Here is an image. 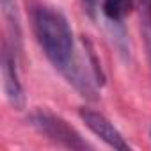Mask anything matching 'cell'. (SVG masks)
<instances>
[{
    "label": "cell",
    "instance_id": "cell-1",
    "mask_svg": "<svg viewBox=\"0 0 151 151\" xmlns=\"http://www.w3.org/2000/svg\"><path fill=\"white\" fill-rule=\"evenodd\" d=\"M32 29L50 64L87 100H98L96 78L78 55L68 18L55 7L39 4L32 9Z\"/></svg>",
    "mask_w": 151,
    "mask_h": 151
},
{
    "label": "cell",
    "instance_id": "cell-2",
    "mask_svg": "<svg viewBox=\"0 0 151 151\" xmlns=\"http://www.w3.org/2000/svg\"><path fill=\"white\" fill-rule=\"evenodd\" d=\"M29 121L41 135H45L46 139H50L57 146H62L68 149H89V147H93L89 142L84 140V137L66 119H62L60 116H55L48 110L32 112Z\"/></svg>",
    "mask_w": 151,
    "mask_h": 151
},
{
    "label": "cell",
    "instance_id": "cell-3",
    "mask_svg": "<svg viewBox=\"0 0 151 151\" xmlns=\"http://www.w3.org/2000/svg\"><path fill=\"white\" fill-rule=\"evenodd\" d=\"M78 116L80 119L84 121V124L96 135L100 137L107 146L114 147V149H119V151H128L130 149V144L124 140V137L121 135V132L112 124V121L109 117H105L101 112L98 110H93V109H80L78 110Z\"/></svg>",
    "mask_w": 151,
    "mask_h": 151
},
{
    "label": "cell",
    "instance_id": "cell-4",
    "mask_svg": "<svg viewBox=\"0 0 151 151\" xmlns=\"http://www.w3.org/2000/svg\"><path fill=\"white\" fill-rule=\"evenodd\" d=\"M2 86L9 105L16 110H22L25 107V91L16 68V50L9 48L7 45L2 52Z\"/></svg>",
    "mask_w": 151,
    "mask_h": 151
},
{
    "label": "cell",
    "instance_id": "cell-5",
    "mask_svg": "<svg viewBox=\"0 0 151 151\" xmlns=\"http://www.w3.org/2000/svg\"><path fill=\"white\" fill-rule=\"evenodd\" d=\"M0 6H2L4 18L7 22V27H9L11 36L14 39V48L20 50V43H22V25H20V13H18L16 0H0Z\"/></svg>",
    "mask_w": 151,
    "mask_h": 151
},
{
    "label": "cell",
    "instance_id": "cell-6",
    "mask_svg": "<svg viewBox=\"0 0 151 151\" xmlns=\"http://www.w3.org/2000/svg\"><path fill=\"white\" fill-rule=\"evenodd\" d=\"M135 7V0H103L101 11L112 23H121Z\"/></svg>",
    "mask_w": 151,
    "mask_h": 151
},
{
    "label": "cell",
    "instance_id": "cell-7",
    "mask_svg": "<svg viewBox=\"0 0 151 151\" xmlns=\"http://www.w3.org/2000/svg\"><path fill=\"white\" fill-rule=\"evenodd\" d=\"M139 16H140V32L146 46V55L151 66V0H137Z\"/></svg>",
    "mask_w": 151,
    "mask_h": 151
},
{
    "label": "cell",
    "instance_id": "cell-8",
    "mask_svg": "<svg viewBox=\"0 0 151 151\" xmlns=\"http://www.w3.org/2000/svg\"><path fill=\"white\" fill-rule=\"evenodd\" d=\"M149 137H151V132H149Z\"/></svg>",
    "mask_w": 151,
    "mask_h": 151
}]
</instances>
